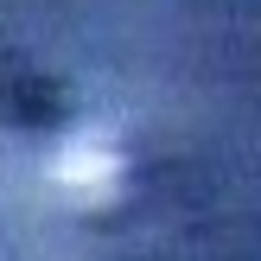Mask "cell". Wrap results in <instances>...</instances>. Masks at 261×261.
Masks as SVG:
<instances>
[{
  "label": "cell",
  "mask_w": 261,
  "mask_h": 261,
  "mask_svg": "<svg viewBox=\"0 0 261 261\" xmlns=\"http://www.w3.org/2000/svg\"><path fill=\"white\" fill-rule=\"evenodd\" d=\"M51 172H58V185L70 198H96L102 204L127 178V153H121V140L109 127H70L58 140V153H51Z\"/></svg>",
  "instance_id": "6da1fadb"
}]
</instances>
